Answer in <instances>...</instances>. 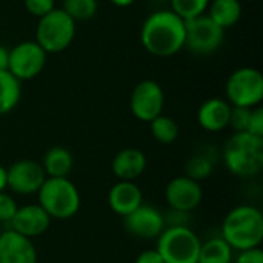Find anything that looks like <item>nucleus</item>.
<instances>
[{
	"label": "nucleus",
	"mask_w": 263,
	"mask_h": 263,
	"mask_svg": "<svg viewBox=\"0 0 263 263\" xmlns=\"http://www.w3.org/2000/svg\"><path fill=\"white\" fill-rule=\"evenodd\" d=\"M223 162L236 177L257 176L263 168V137L247 131L234 133L223 146Z\"/></svg>",
	"instance_id": "3"
},
{
	"label": "nucleus",
	"mask_w": 263,
	"mask_h": 263,
	"mask_svg": "<svg viewBox=\"0 0 263 263\" xmlns=\"http://www.w3.org/2000/svg\"><path fill=\"white\" fill-rule=\"evenodd\" d=\"M8 59H9V49L0 45V71L8 69Z\"/></svg>",
	"instance_id": "33"
},
{
	"label": "nucleus",
	"mask_w": 263,
	"mask_h": 263,
	"mask_svg": "<svg viewBox=\"0 0 263 263\" xmlns=\"http://www.w3.org/2000/svg\"><path fill=\"white\" fill-rule=\"evenodd\" d=\"M251 109L253 108L231 106V114H230V123H228V126L233 128L234 133H243V131H247Z\"/></svg>",
	"instance_id": "27"
},
{
	"label": "nucleus",
	"mask_w": 263,
	"mask_h": 263,
	"mask_svg": "<svg viewBox=\"0 0 263 263\" xmlns=\"http://www.w3.org/2000/svg\"><path fill=\"white\" fill-rule=\"evenodd\" d=\"M77 31V23L62 9L54 8L40 17L35 26V42L46 54H59L66 51Z\"/></svg>",
	"instance_id": "5"
},
{
	"label": "nucleus",
	"mask_w": 263,
	"mask_h": 263,
	"mask_svg": "<svg viewBox=\"0 0 263 263\" xmlns=\"http://www.w3.org/2000/svg\"><path fill=\"white\" fill-rule=\"evenodd\" d=\"M22 97V82L8 69L0 71V116L15 109Z\"/></svg>",
	"instance_id": "21"
},
{
	"label": "nucleus",
	"mask_w": 263,
	"mask_h": 263,
	"mask_svg": "<svg viewBox=\"0 0 263 263\" xmlns=\"http://www.w3.org/2000/svg\"><path fill=\"white\" fill-rule=\"evenodd\" d=\"M146 165L148 160L142 149L125 148L114 156L111 162V171L119 180L136 182L145 173Z\"/></svg>",
	"instance_id": "17"
},
{
	"label": "nucleus",
	"mask_w": 263,
	"mask_h": 263,
	"mask_svg": "<svg viewBox=\"0 0 263 263\" xmlns=\"http://www.w3.org/2000/svg\"><path fill=\"white\" fill-rule=\"evenodd\" d=\"M8 170V188L18 196L37 194L46 174L42 165L35 160L22 159L14 162Z\"/></svg>",
	"instance_id": "11"
},
{
	"label": "nucleus",
	"mask_w": 263,
	"mask_h": 263,
	"mask_svg": "<svg viewBox=\"0 0 263 263\" xmlns=\"http://www.w3.org/2000/svg\"><path fill=\"white\" fill-rule=\"evenodd\" d=\"M114 6H117V8H128V6H131L136 0H109Z\"/></svg>",
	"instance_id": "35"
},
{
	"label": "nucleus",
	"mask_w": 263,
	"mask_h": 263,
	"mask_svg": "<svg viewBox=\"0 0 263 263\" xmlns=\"http://www.w3.org/2000/svg\"><path fill=\"white\" fill-rule=\"evenodd\" d=\"M206 15L222 29L233 28L242 17V3L240 0H211Z\"/></svg>",
	"instance_id": "19"
},
{
	"label": "nucleus",
	"mask_w": 263,
	"mask_h": 263,
	"mask_svg": "<svg viewBox=\"0 0 263 263\" xmlns=\"http://www.w3.org/2000/svg\"><path fill=\"white\" fill-rule=\"evenodd\" d=\"M185 20L171 9L151 12L140 26V43L154 57H171L185 48Z\"/></svg>",
	"instance_id": "1"
},
{
	"label": "nucleus",
	"mask_w": 263,
	"mask_h": 263,
	"mask_svg": "<svg viewBox=\"0 0 263 263\" xmlns=\"http://www.w3.org/2000/svg\"><path fill=\"white\" fill-rule=\"evenodd\" d=\"M134 263H165L162 256L159 254L157 250H145L142 251L137 257H136V262Z\"/></svg>",
	"instance_id": "32"
},
{
	"label": "nucleus",
	"mask_w": 263,
	"mask_h": 263,
	"mask_svg": "<svg viewBox=\"0 0 263 263\" xmlns=\"http://www.w3.org/2000/svg\"><path fill=\"white\" fill-rule=\"evenodd\" d=\"M8 188V170L0 165V193H5Z\"/></svg>",
	"instance_id": "34"
},
{
	"label": "nucleus",
	"mask_w": 263,
	"mask_h": 263,
	"mask_svg": "<svg viewBox=\"0 0 263 263\" xmlns=\"http://www.w3.org/2000/svg\"><path fill=\"white\" fill-rule=\"evenodd\" d=\"M227 102L231 106L256 108L263 100V76L257 68L243 66L230 74L225 83Z\"/></svg>",
	"instance_id": "7"
},
{
	"label": "nucleus",
	"mask_w": 263,
	"mask_h": 263,
	"mask_svg": "<svg viewBox=\"0 0 263 263\" xmlns=\"http://www.w3.org/2000/svg\"><path fill=\"white\" fill-rule=\"evenodd\" d=\"M236 263H263V251L260 247L240 251L236 257Z\"/></svg>",
	"instance_id": "31"
},
{
	"label": "nucleus",
	"mask_w": 263,
	"mask_h": 263,
	"mask_svg": "<svg viewBox=\"0 0 263 263\" xmlns=\"http://www.w3.org/2000/svg\"><path fill=\"white\" fill-rule=\"evenodd\" d=\"M213 170L214 165L206 156H193L185 165V176L200 183L213 174Z\"/></svg>",
	"instance_id": "26"
},
{
	"label": "nucleus",
	"mask_w": 263,
	"mask_h": 263,
	"mask_svg": "<svg viewBox=\"0 0 263 263\" xmlns=\"http://www.w3.org/2000/svg\"><path fill=\"white\" fill-rule=\"evenodd\" d=\"M143 203V193L136 182H116L108 193V205L111 211L120 217L131 214Z\"/></svg>",
	"instance_id": "16"
},
{
	"label": "nucleus",
	"mask_w": 263,
	"mask_h": 263,
	"mask_svg": "<svg viewBox=\"0 0 263 263\" xmlns=\"http://www.w3.org/2000/svg\"><path fill=\"white\" fill-rule=\"evenodd\" d=\"M220 237L237 251L260 247L263 240L262 211L253 205L233 208L223 219Z\"/></svg>",
	"instance_id": "2"
},
{
	"label": "nucleus",
	"mask_w": 263,
	"mask_h": 263,
	"mask_svg": "<svg viewBox=\"0 0 263 263\" xmlns=\"http://www.w3.org/2000/svg\"><path fill=\"white\" fill-rule=\"evenodd\" d=\"M123 227L133 237L153 240L157 239L166 228V220L162 211L142 203L131 214L123 217Z\"/></svg>",
	"instance_id": "13"
},
{
	"label": "nucleus",
	"mask_w": 263,
	"mask_h": 263,
	"mask_svg": "<svg viewBox=\"0 0 263 263\" xmlns=\"http://www.w3.org/2000/svg\"><path fill=\"white\" fill-rule=\"evenodd\" d=\"M39 205L51 219L66 220L80 210V193L68 177H46L39 193Z\"/></svg>",
	"instance_id": "4"
},
{
	"label": "nucleus",
	"mask_w": 263,
	"mask_h": 263,
	"mask_svg": "<svg viewBox=\"0 0 263 263\" xmlns=\"http://www.w3.org/2000/svg\"><path fill=\"white\" fill-rule=\"evenodd\" d=\"M231 105L220 97L205 100L197 111V122L202 129L208 133H220L228 128Z\"/></svg>",
	"instance_id": "18"
},
{
	"label": "nucleus",
	"mask_w": 263,
	"mask_h": 263,
	"mask_svg": "<svg viewBox=\"0 0 263 263\" xmlns=\"http://www.w3.org/2000/svg\"><path fill=\"white\" fill-rule=\"evenodd\" d=\"M46 57L48 54L37 45L35 40L20 42L9 49L8 71L20 82L31 80L42 74L46 65Z\"/></svg>",
	"instance_id": "9"
},
{
	"label": "nucleus",
	"mask_w": 263,
	"mask_h": 263,
	"mask_svg": "<svg viewBox=\"0 0 263 263\" xmlns=\"http://www.w3.org/2000/svg\"><path fill=\"white\" fill-rule=\"evenodd\" d=\"M165 92L160 83L146 79L139 82L129 97V109L133 116L140 122H151L157 116L163 114Z\"/></svg>",
	"instance_id": "10"
},
{
	"label": "nucleus",
	"mask_w": 263,
	"mask_h": 263,
	"mask_svg": "<svg viewBox=\"0 0 263 263\" xmlns=\"http://www.w3.org/2000/svg\"><path fill=\"white\" fill-rule=\"evenodd\" d=\"M62 9L77 23L91 20L99 11L97 0H63Z\"/></svg>",
	"instance_id": "24"
},
{
	"label": "nucleus",
	"mask_w": 263,
	"mask_h": 263,
	"mask_svg": "<svg viewBox=\"0 0 263 263\" xmlns=\"http://www.w3.org/2000/svg\"><path fill=\"white\" fill-rule=\"evenodd\" d=\"M165 199L173 211L186 214L202 203L203 190L199 182L183 174L168 182L165 188Z\"/></svg>",
	"instance_id": "12"
},
{
	"label": "nucleus",
	"mask_w": 263,
	"mask_h": 263,
	"mask_svg": "<svg viewBox=\"0 0 263 263\" xmlns=\"http://www.w3.org/2000/svg\"><path fill=\"white\" fill-rule=\"evenodd\" d=\"M0 263H37L32 240L5 228L0 234Z\"/></svg>",
	"instance_id": "15"
},
{
	"label": "nucleus",
	"mask_w": 263,
	"mask_h": 263,
	"mask_svg": "<svg viewBox=\"0 0 263 263\" xmlns=\"http://www.w3.org/2000/svg\"><path fill=\"white\" fill-rule=\"evenodd\" d=\"M149 129H151V134L153 137L162 143V145H171L177 140L179 137V125L174 119L165 116V114H160L157 116L154 120L149 122Z\"/></svg>",
	"instance_id": "23"
},
{
	"label": "nucleus",
	"mask_w": 263,
	"mask_h": 263,
	"mask_svg": "<svg viewBox=\"0 0 263 263\" xmlns=\"http://www.w3.org/2000/svg\"><path fill=\"white\" fill-rule=\"evenodd\" d=\"M17 202L8 193H0V225H6L11 222L17 211Z\"/></svg>",
	"instance_id": "28"
},
{
	"label": "nucleus",
	"mask_w": 263,
	"mask_h": 263,
	"mask_svg": "<svg viewBox=\"0 0 263 263\" xmlns=\"http://www.w3.org/2000/svg\"><path fill=\"white\" fill-rule=\"evenodd\" d=\"M40 165L46 177H68L72 170L74 159L69 149L63 146H52L45 153Z\"/></svg>",
	"instance_id": "20"
},
{
	"label": "nucleus",
	"mask_w": 263,
	"mask_h": 263,
	"mask_svg": "<svg viewBox=\"0 0 263 263\" xmlns=\"http://www.w3.org/2000/svg\"><path fill=\"white\" fill-rule=\"evenodd\" d=\"M202 240L185 225L166 227L157 237L156 250L165 263H197Z\"/></svg>",
	"instance_id": "6"
},
{
	"label": "nucleus",
	"mask_w": 263,
	"mask_h": 263,
	"mask_svg": "<svg viewBox=\"0 0 263 263\" xmlns=\"http://www.w3.org/2000/svg\"><path fill=\"white\" fill-rule=\"evenodd\" d=\"M23 5L31 15L40 18L55 8V0H23Z\"/></svg>",
	"instance_id": "29"
},
{
	"label": "nucleus",
	"mask_w": 263,
	"mask_h": 263,
	"mask_svg": "<svg viewBox=\"0 0 263 263\" xmlns=\"http://www.w3.org/2000/svg\"><path fill=\"white\" fill-rule=\"evenodd\" d=\"M51 220L52 219L46 214V211L39 203H32V205L18 206L6 228L28 239H34L48 231Z\"/></svg>",
	"instance_id": "14"
},
{
	"label": "nucleus",
	"mask_w": 263,
	"mask_h": 263,
	"mask_svg": "<svg viewBox=\"0 0 263 263\" xmlns=\"http://www.w3.org/2000/svg\"><path fill=\"white\" fill-rule=\"evenodd\" d=\"M2 231H3V227L0 225V234H2Z\"/></svg>",
	"instance_id": "36"
},
{
	"label": "nucleus",
	"mask_w": 263,
	"mask_h": 263,
	"mask_svg": "<svg viewBox=\"0 0 263 263\" xmlns=\"http://www.w3.org/2000/svg\"><path fill=\"white\" fill-rule=\"evenodd\" d=\"M247 133L263 137V109L262 106H256L251 109L250 114V120H248V126H247Z\"/></svg>",
	"instance_id": "30"
},
{
	"label": "nucleus",
	"mask_w": 263,
	"mask_h": 263,
	"mask_svg": "<svg viewBox=\"0 0 263 263\" xmlns=\"http://www.w3.org/2000/svg\"><path fill=\"white\" fill-rule=\"evenodd\" d=\"M233 251L222 237H213L200 245L197 263H233Z\"/></svg>",
	"instance_id": "22"
},
{
	"label": "nucleus",
	"mask_w": 263,
	"mask_h": 263,
	"mask_svg": "<svg viewBox=\"0 0 263 263\" xmlns=\"http://www.w3.org/2000/svg\"><path fill=\"white\" fill-rule=\"evenodd\" d=\"M185 29V48L196 55H210L216 52L225 40V29L214 23L206 14L186 20Z\"/></svg>",
	"instance_id": "8"
},
{
	"label": "nucleus",
	"mask_w": 263,
	"mask_h": 263,
	"mask_svg": "<svg viewBox=\"0 0 263 263\" xmlns=\"http://www.w3.org/2000/svg\"><path fill=\"white\" fill-rule=\"evenodd\" d=\"M210 2L211 0H170V9L186 22L206 14Z\"/></svg>",
	"instance_id": "25"
}]
</instances>
